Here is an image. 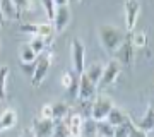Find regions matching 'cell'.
Returning <instances> with one entry per match:
<instances>
[{
	"label": "cell",
	"mask_w": 154,
	"mask_h": 137,
	"mask_svg": "<svg viewBox=\"0 0 154 137\" xmlns=\"http://www.w3.org/2000/svg\"><path fill=\"white\" fill-rule=\"evenodd\" d=\"M99 41L101 45L105 46L106 51H110V53H115L118 46L122 45V41L125 39V34L122 33L120 27L116 26H111V24H103V26H99Z\"/></svg>",
	"instance_id": "cell-1"
},
{
	"label": "cell",
	"mask_w": 154,
	"mask_h": 137,
	"mask_svg": "<svg viewBox=\"0 0 154 137\" xmlns=\"http://www.w3.org/2000/svg\"><path fill=\"white\" fill-rule=\"evenodd\" d=\"M51 64H53V53L51 51H43V53L38 57L36 60V65H34V74L31 76V84L33 88H39L43 81L46 79L50 69H51Z\"/></svg>",
	"instance_id": "cell-2"
},
{
	"label": "cell",
	"mask_w": 154,
	"mask_h": 137,
	"mask_svg": "<svg viewBox=\"0 0 154 137\" xmlns=\"http://www.w3.org/2000/svg\"><path fill=\"white\" fill-rule=\"evenodd\" d=\"M70 60H72V70L75 74H84L86 69V46L79 38H72L70 41Z\"/></svg>",
	"instance_id": "cell-3"
},
{
	"label": "cell",
	"mask_w": 154,
	"mask_h": 137,
	"mask_svg": "<svg viewBox=\"0 0 154 137\" xmlns=\"http://www.w3.org/2000/svg\"><path fill=\"white\" fill-rule=\"evenodd\" d=\"M111 108H113V101L108 96H96L93 99V104H91V117L89 118L94 122L106 120Z\"/></svg>",
	"instance_id": "cell-4"
},
{
	"label": "cell",
	"mask_w": 154,
	"mask_h": 137,
	"mask_svg": "<svg viewBox=\"0 0 154 137\" xmlns=\"http://www.w3.org/2000/svg\"><path fill=\"white\" fill-rule=\"evenodd\" d=\"M120 72H122L120 62L115 60V58L108 60V64H106L105 69H103V76H101V79H99V82H98V88H101V89L110 88L111 84H115L116 82V79H118V76H120Z\"/></svg>",
	"instance_id": "cell-5"
},
{
	"label": "cell",
	"mask_w": 154,
	"mask_h": 137,
	"mask_svg": "<svg viewBox=\"0 0 154 137\" xmlns=\"http://www.w3.org/2000/svg\"><path fill=\"white\" fill-rule=\"evenodd\" d=\"M115 60L120 62L122 67L134 64V45H132V39H130V33L125 36V39L122 41V45L115 51Z\"/></svg>",
	"instance_id": "cell-6"
},
{
	"label": "cell",
	"mask_w": 154,
	"mask_h": 137,
	"mask_svg": "<svg viewBox=\"0 0 154 137\" xmlns=\"http://www.w3.org/2000/svg\"><path fill=\"white\" fill-rule=\"evenodd\" d=\"M123 12H125V27H127V31L132 33L135 24H137L139 14H140V4H139V0H125Z\"/></svg>",
	"instance_id": "cell-7"
},
{
	"label": "cell",
	"mask_w": 154,
	"mask_h": 137,
	"mask_svg": "<svg viewBox=\"0 0 154 137\" xmlns=\"http://www.w3.org/2000/svg\"><path fill=\"white\" fill-rule=\"evenodd\" d=\"M96 89H98V86L89 81L86 74L79 76V93H77L79 101H93L96 98Z\"/></svg>",
	"instance_id": "cell-8"
},
{
	"label": "cell",
	"mask_w": 154,
	"mask_h": 137,
	"mask_svg": "<svg viewBox=\"0 0 154 137\" xmlns=\"http://www.w3.org/2000/svg\"><path fill=\"white\" fill-rule=\"evenodd\" d=\"M70 22V9L69 5L65 7H57L55 17L51 19V26H53V31L55 33H62Z\"/></svg>",
	"instance_id": "cell-9"
},
{
	"label": "cell",
	"mask_w": 154,
	"mask_h": 137,
	"mask_svg": "<svg viewBox=\"0 0 154 137\" xmlns=\"http://www.w3.org/2000/svg\"><path fill=\"white\" fill-rule=\"evenodd\" d=\"M65 125L69 129V134L72 137H81V130H82V123H84V117L79 113V111H72L67 115L65 120Z\"/></svg>",
	"instance_id": "cell-10"
},
{
	"label": "cell",
	"mask_w": 154,
	"mask_h": 137,
	"mask_svg": "<svg viewBox=\"0 0 154 137\" xmlns=\"http://www.w3.org/2000/svg\"><path fill=\"white\" fill-rule=\"evenodd\" d=\"M53 129H55V120L38 118L33 123V130L36 134V137H53Z\"/></svg>",
	"instance_id": "cell-11"
},
{
	"label": "cell",
	"mask_w": 154,
	"mask_h": 137,
	"mask_svg": "<svg viewBox=\"0 0 154 137\" xmlns=\"http://www.w3.org/2000/svg\"><path fill=\"white\" fill-rule=\"evenodd\" d=\"M128 120H130V117L127 115L122 108L115 106V104H113V108L110 110V113L106 117V122L111 123L113 127H118V125H122V123H125V122H128Z\"/></svg>",
	"instance_id": "cell-12"
},
{
	"label": "cell",
	"mask_w": 154,
	"mask_h": 137,
	"mask_svg": "<svg viewBox=\"0 0 154 137\" xmlns=\"http://www.w3.org/2000/svg\"><path fill=\"white\" fill-rule=\"evenodd\" d=\"M0 9H2V12H4V16H5L7 21H17L21 17V12L14 5L12 0H0Z\"/></svg>",
	"instance_id": "cell-13"
},
{
	"label": "cell",
	"mask_w": 154,
	"mask_h": 137,
	"mask_svg": "<svg viewBox=\"0 0 154 137\" xmlns=\"http://www.w3.org/2000/svg\"><path fill=\"white\" fill-rule=\"evenodd\" d=\"M17 122V113L12 108H7L2 115H0V132H5L16 125Z\"/></svg>",
	"instance_id": "cell-14"
},
{
	"label": "cell",
	"mask_w": 154,
	"mask_h": 137,
	"mask_svg": "<svg viewBox=\"0 0 154 137\" xmlns=\"http://www.w3.org/2000/svg\"><path fill=\"white\" fill-rule=\"evenodd\" d=\"M103 69H105L103 64H99V62H93L89 67L84 69V74H86V77H88L89 81L94 82V84L98 86L99 79H101V76H103Z\"/></svg>",
	"instance_id": "cell-15"
},
{
	"label": "cell",
	"mask_w": 154,
	"mask_h": 137,
	"mask_svg": "<svg viewBox=\"0 0 154 137\" xmlns=\"http://www.w3.org/2000/svg\"><path fill=\"white\" fill-rule=\"evenodd\" d=\"M135 127H137V129H140L142 132H146V134L154 130V108L151 106V104H149L146 115L142 117V120L137 122V123H135Z\"/></svg>",
	"instance_id": "cell-16"
},
{
	"label": "cell",
	"mask_w": 154,
	"mask_h": 137,
	"mask_svg": "<svg viewBox=\"0 0 154 137\" xmlns=\"http://www.w3.org/2000/svg\"><path fill=\"white\" fill-rule=\"evenodd\" d=\"M38 57L39 55L29 46V43H24L19 46V60H21V64H34L38 60Z\"/></svg>",
	"instance_id": "cell-17"
},
{
	"label": "cell",
	"mask_w": 154,
	"mask_h": 137,
	"mask_svg": "<svg viewBox=\"0 0 154 137\" xmlns=\"http://www.w3.org/2000/svg\"><path fill=\"white\" fill-rule=\"evenodd\" d=\"M51 110H53V120H65L67 115L70 113V106L65 103V101H57V103H51Z\"/></svg>",
	"instance_id": "cell-18"
},
{
	"label": "cell",
	"mask_w": 154,
	"mask_h": 137,
	"mask_svg": "<svg viewBox=\"0 0 154 137\" xmlns=\"http://www.w3.org/2000/svg\"><path fill=\"white\" fill-rule=\"evenodd\" d=\"M96 137H115V127L106 120L96 122Z\"/></svg>",
	"instance_id": "cell-19"
},
{
	"label": "cell",
	"mask_w": 154,
	"mask_h": 137,
	"mask_svg": "<svg viewBox=\"0 0 154 137\" xmlns=\"http://www.w3.org/2000/svg\"><path fill=\"white\" fill-rule=\"evenodd\" d=\"M81 137H96V122L91 118H84Z\"/></svg>",
	"instance_id": "cell-20"
},
{
	"label": "cell",
	"mask_w": 154,
	"mask_h": 137,
	"mask_svg": "<svg viewBox=\"0 0 154 137\" xmlns=\"http://www.w3.org/2000/svg\"><path fill=\"white\" fill-rule=\"evenodd\" d=\"M7 77H9V67H7V65H0V101H2V99H5Z\"/></svg>",
	"instance_id": "cell-21"
},
{
	"label": "cell",
	"mask_w": 154,
	"mask_h": 137,
	"mask_svg": "<svg viewBox=\"0 0 154 137\" xmlns=\"http://www.w3.org/2000/svg\"><path fill=\"white\" fill-rule=\"evenodd\" d=\"M53 26H51V22H39L38 24V31H36V36H41L45 39H50L53 36Z\"/></svg>",
	"instance_id": "cell-22"
},
{
	"label": "cell",
	"mask_w": 154,
	"mask_h": 137,
	"mask_svg": "<svg viewBox=\"0 0 154 137\" xmlns=\"http://www.w3.org/2000/svg\"><path fill=\"white\" fill-rule=\"evenodd\" d=\"M130 39H132L134 48H144V46L147 45V34L144 33V31H135V33L130 36Z\"/></svg>",
	"instance_id": "cell-23"
},
{
	"label": "cell",
	"mask_w": 154,
	"mask_h": 137,
	"mask_svg": "<svg viewBox=\"0 0 154 137\" xmlns=\"http://www.w3.org/2000/svg\"><path fill=\"white\" fill-rule=\"evenodd\" d=\"M135 127L132 120L125 122V123H122V125L115 127V137H128V134L132 132V129Z\"/></svg>",
	"instance_id": "cell-24"
},
{
	"label": "cell",
	"mask_w": 154,
	"mask_h": 137,
	"mask_svg": "<svg viewBox=\"0 0 154 137\" xmlns=\"http://www.w3.org/2000/svg\"><path fill=\"white\" fill-rule=\"evenodd\" d=\"M29 46H31L38 55H41L45 51V48H46V39L41 38V36H33L31 41H29Z\"/></svg>",
	"instance_id": "cell-25"
},
{
	"label": "cell",
	"mask_w": 154,
	"mask_h": 137,
	"mask_svg": "<svg viewBox=\"0 0 154 137\" xmlns=\"http://www.w3.org/2000/svg\"><path fill=\"white\" fill-rule=\"evenodd\" d=\"M77 76H79V74H75V72L72 70V69H67V70L60 76V84H62V88H65V89H67V88H69V86L72 84V82H74V79H75Z\"/></svg>",
	"instance_id": "cell-26"
},
{
	"label": "cell",
	"mask_w": 154,
	"mask_h": 137,
	"mask_svg": "<svg viewBox=\"0 0 154 137\" xmlns=\"http://www.w3.org/2000/svg\"><path fill=\"white\" fill-rule=\"evenodd\" d=\"M41 5H43V9H45V14L48 17V21L51 22V19L55 17V12H57L55 2H53V0H41Z\"/></svg>",
	"instance_id": "cell-27"
},
{
	"label": "cell",
	"mask_w": 154,
	"mask_h": 137,
	"mask_svg": "<svg viewBox=\"0 0 154 137\" xmlns=\"http://www.w3.org/2000/svg\"><path fill=\"white\" fill-rule=\"evenodd\" d=\"M69 129H67L65 122L63 120H58L55 122V129H53V137H69Z\"/></svg>",
	"instance_id": "cell-28"
},
{
	"label": "cell",
	"mask_w": 154,
	"mask_h": 137,
	"mask_svg": "<svg viewBox=\"0 0 154 137\" xmlns=\"http://www.w3.org/2000/svg\"><path fill=\"white\" fill-rule=\"evenodd\" d=\"M39 118L43 120H53V110H51V103H46L39 110Z\"/></svg>",
	"instance_id": "cell-29"
},
{
	"label": "cell",
	"mask_w": 154,
	"mask_h": 137,
	"mask_svg": "<svg viewBox=\"0 0 154 137\" xmlns=\"http://www.w3.org/2000/svg\"><path fill=\"white\" fill-rule=\"evenodd\" d=\"M77 93H79V76H77L75 79H74V82L67 88V94H69V98L75 99L77 98Z\"/></svg>",
	"instance_id": "cell-30"
},
{
	"label": "cell",
	"mask_w": 154,
	"mask_h": 137,
	"mask_svg": "<svg viewBox=\"0 0 154 137\" xmlns=\"http://www.w3.org/2000/svg\"><path fill=\"white\" fill-rule=\"evenodd\" d=\"M22 33H28L31 36H36V31H38V24H22L21 26Z\"/></svg>",
	"instance_id": "cell-31"
},
{
	"label": "cell",
	"mask_w": 154,
	"mask_h": 137,
	"mask_svg": "<svg viewBox=\"0 0 154 137\" xmlns=\"http://www.w3.org/2000/svg\"><path fill=\"white\" fill-rule=\"evenodd\" d=\"M12 2H14V5L19 9V12L29 11V9H31V2H29V0H12Z\"/></svg>",
	"instance_id": "cell-32"
},
{
	"label": "cell",
	"mask_w": 154,
	"mask_h": 137,
	"mask_svg": "<svg viewBox=\"0 0 154 137\" xmlns=\"http://www.w3.org/2000/svg\"><path fill=\"white\" fill-rule=\"evenodd\" d=\"M34 65H36V62H34V64H21V69H22L24 74L33 76V74H34Z\"/></svg>",
	"instance_id": "cell-33"
},
{
	"label": "cell",
	"mask_w": 154,
	"mask_h": 137,
	"mask_svg": "<svg viewBox=\"0 0 154 137\" xmlns=\"http://www.w3.org/2000/svg\"><path fill=\"white\" fill-rule=\"evenodd\" d=\"M128 137H147V134H146V132H142L140 129H137V127H134L132 132L128 134Z\"/></svg>",
	"instance_id": "cell-34"
},
{
	"label": "cell",
	"mask_w": 154,
	"mask_h": 137,
	"mask_svg": "<svg viewBox=\"0 0 154 137\" xmlns=\"http://www.w3.org/2000/svg\"><path fill=\"white\" fill-rule=\"evenodd\" d=\"M21 137H36V134H34V130H33V127H26V129L21 132Z\"/></svg>",
	"instance_id": "cell-35"
},
{
	"label": "cell",
	"mask_w": 154,
	"mask_h": 137,
	"mask_svg": "<svg viewBox=\"0 0 154 137\" xmlns=\"http://www.w3.org/2000/svg\"><path fill=\"white\" fill-rule=\"evenodd\" d=\"M53 2H55L57 7H65V5H69V0H53Z\"/></svg>",
	"instance_id": "cell-36"
},
{
	"label": "cell",
	"mask_w": 154,
	"mask_h": 137,
	"mask_svg": "<svg viewBox=\"0 0 154 137\" xmlns=\"http://www.w3.org/2000/svg\"><path fill=\"white\" fill-rule=\"evenodd\" d=\"M5 22V16H4V12H2V9H0V26Z\"/></svg>",
	"instance_id": "cell-37"
},
{
	"label": "cell",
	"mask_w": 154,
	"mask_h": 137,
	"mask_svg": "<svg viewBox=\"0 0 154 137\" xmlns=\"http://www.w3.org/2000/svg\"><path fill=\"white\" fill-rule=\"evenodd\" d=\"M70 2H81V0H69V4H70Z\"/></svg>",
	"instance_id": "cell-38"
},
{
	"label": "cell",
	"mask_w": 154,
	"mask_h": 137,
	"mask_svg": "<svg viewBox=\"0 0 154 137\" xmlns=\"http://www.w3.org/2000/svg\"><path fill=\"white\" fill-rule=\"evenodd\" d=\"M151 106H152V108H154V99H152V103H151Z\"/></svg>",
	"instance_id": "cell-39"
},
{
	"label": "cell",
	"mask_w": 154,
	"mask_h": 137,
	"mask_svg": "<svg viewBox=\"0 0 154 137\" xmlns=\"http://www.w3.org/2000/svg\"><path fill=\"white\" fill-rule=\"evenodd\" d=\"M0 48H2V41H0Z\"/></svg>",
	"instance_id": "cell-40"
},
{
	"label": "cell",
	"mask_w": 154,
	"mask_h": 137,
	"mask_svg": "<svg viewBox=\"0 0 154 137\" xmlns=\"http://www.w3.org/2000/svg\"><path fill=\"white\" fill-rule=\"evenodd\" d=\"M69 137H72V135H69Z\"/></svg>",
	"instance_id": "cell-41"
}]
</instances>
